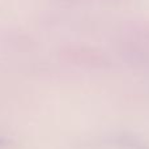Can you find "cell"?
Masks as SVG:
<instances>
[{"label": "cell", "instance_id": "obj_1", "mask_svg": "<svg viewBox=\"0 0 149 149\" xmlns=\"http://www.w3.org/2000/svg\"><path fill=\"white\" fill-rule=\"evenodd\" d=\"M8 145H9V141L7 139H4V137H0V149H4Z\"/></svg>", "mask_w": 149, "mask_h": 149}]
</instances>
